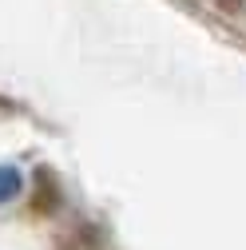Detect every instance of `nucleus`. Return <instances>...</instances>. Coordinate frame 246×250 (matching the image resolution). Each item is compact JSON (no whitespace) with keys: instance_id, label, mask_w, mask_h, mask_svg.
<instances>
[{"instance_id":"f257e3e1","label":"nucleus","mask_w":246,"mask_h":250,"mask_svg":"<svg viewBox=\"0 0 246 250\" xmlns=\"http://www.w3.org/2000/svg\"><path fill=\"white\" fill-rule=\"evenodd\" d=\"M20 187H24V175L16 171V167H0V207H4V203H12L16 195H20Z\"/></svg>"}]
</instances>
